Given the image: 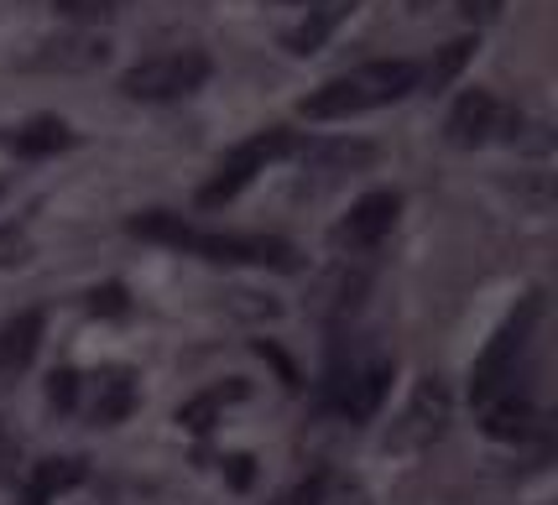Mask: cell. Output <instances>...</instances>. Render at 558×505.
Segmentation results:
<instances>
[{
	"instance_id": "cell-13",
	"label": "cell",
	"mask_w": 558,
	"mask_h": 505,
	"mask_svg": "<svg viewBox=\"0 0 558 505\" xmlns=\"http://www.w3.org/2000/svg\"><path fill=\"white\" fill-rule=\"evenodd\" d=\"M78 480H84V458H48V464L32 469V480L22 490V505H48L52 495L73 490Z\"/></svg>"
},
{
	"instance_id": "cell-3",
	"label": "cell",
	"mask_w": 558,
	"mask_h": 505,
	"mask_svg": "<svg viewBox=\"0 0 558 505\" xmlns=\"http://www.w3.org/2000/svg\"><path fill=\"white\" fill-rule=\"evenodd\" d=\"M533 323H537V297H527V303L496 329V338L486 344V355H481L475 370H470V402L486 407V402H496V396L507 391V381H517V365L527 355Z\"/></svg>"
},
{
	"instance_id": "cell-19",
	"label": "cell",
	"mask_w": 558,
	"mask_h": 505,
	"mask_svg": "<svg viewBox=\"0 0 558 505\" xmlns=\"http://www.w3.org/2000/svg\"><path fill=\"white\" fill-rule=\"evenodd\" d=\"M344 16V5H324V11H318L314 22H303V26H292L288 37H282V42H288L292 52H314L318 42H324V37H329V26L340 22Z\"/></svg>"
},
{
	"instance_id": "cell-10",
	"label": "cell",
	"mask_w": 558,
	"mask_h": 505,
	"mask_svg": "<svg viewBox=\"0 0 558 505\" xmlns=\"http://www.w3.org/2000/svg\"><path fill=\"white\" fill-rule=\"evenodd\" d=\"M0 146H5V151H16V157H52V151H69L73 146V131L58 121V115H37V121L5 131Z\"/></svg>"
},
{
	"instance_id": "cell-15",
	"label": "cell",
	"mask_w": 558,
	"mask_h": 505,
	"mask_svg": "<svg viewBox=\"0 0 558 505\" xmlns=\"http://www.w3.org/2000/svg\"><path fill=\"white\" fill-rule=\"evenodd\" d=\"M189 230H194V224L183 214H168V209H151V214L131 219V235H136V241H157V245H172V250H183Z\"/></svg>"
},
{
	"instance_id": "cell-7",
	"label": "cell",
	"mask_w": 558,
	"mask_h": 505,
	"mask_svg": "<svg viewBox=\"0 0 558 505\" xmlns=\"http://www.w3.org/2000/svg\"><path fill=\"white\" fill-rule=\"evenodd\" d=\"M397 214H402V198H397V193H387V188L365 193L361 204L329 230V245H335V250H371V245H381L391 235Z\"/></svg>"
},
{
	"instance_id": "cell-6",
	"label": "cell",
	"mask_w": 558,
	"mask_h": 505,
	"mask_svg": "<svg viewBox=\"0 0 558 505\" xmlns=\"http://www.w3.org/2000/svg\"><path fill=\"white\" fill-rule=\"evenodd\" d=\"M511 125H522V115H507L501 104H496V95H486V89H464L460 104L449 110V121H444V141L449 146H486V141H511L517 131Z\"/></svg>"
},
{
	"instance_id": "cell-16",
	"label": "cell",
	"mask_w": 558,
	"mask_h": 505,
	"mask_svg": "<svg viewBox=\"0 0 558 505\" xmlns=\"http://www.w3.org/2000/svg\"><path fill=\"white\" fill-rule=\"evenodd\" d=\"M486 433L490 438H527L533 433V402H486Z\"/></svg>"
},
{
	"instance_id": "cell-4",
	"label": "cell",
	"mask_w": 558,
	"mask_h": 505,
	"mask_svg": "<svg viewBox=\"0 0 558 505\" xmlns=\"http://www.w3.org/2000/svg\"><path fill=\"white\" fill-rule=\"evenodd\" d=\"M209 78V58L198 48H183V52H162V58H146L136 69L121 73V95L125 99H142V104H162V99H183L204 89Z\"/></svg>"
},
{
	"instance_id": "cell-11",
	"label": "cell",
	"mask_w": 558,
	"mask_h": 505,
	"mask_svg": "<svg viewBox=\"0 0 558 505\" xmlns=\"http://www.w3.org/2000/svg\"><path fill=\"white\" fill-rule=\"evenodd\" d=\"M105 37H89V32H73V37H52V42H43V52H37V63L43 69H95V63H105Z\"/></svg>"
},
{
	"instance_id": "cell-2",
	"label": "cell",
	"mask_w": 558,
	"mask_h": 505,
	"mask_svg": "<svg viewBox=\"0 0 558 505\" xmlns=\"http://www.w3.org/2000/svg\"><path fill=\"white\" fill-rule=\"evenodd\" d=\"M292 151H298V136H292V131H282V125L245 136L241 146H230V151L219 157L215 177L198 188V209H219V204H230V198H235V193H241L256 172H267L277 157H292Z\"/></svg>"
},
{
	"instance_id": "cell-18",
	"label": "cell",
	"mask_w": 558,
	"mask_h": 505,
	"mask_svg": "<svg viewBox=\"0 0 558 505\" xmlns=\"http://www.w3.org/2000/svg\"><path fill=\"white\" fill-rule=\"evenodd\" d=\"M308 162H324V168H365L376 162V146L365 141H335V146H298Z\"/></svg>"
},
{
	"instance_id": "cell-25",
	"label": "cell",
	"mask_w": 558,
	"mask_h": 505,
	"mask_svg": "<svg viewBox=\"0 0 558 505\" xmlns=\"http://www.w3.org/2000/svg\"><path fill=\"white\" fill-rule=\"evenodd\" d=\"M251 464H256L251 454H235V458H230V484H235V490H245V484L256 480V469H251Z\"/></svg>"
},
{
	"instance_id": "cell-5",
	"label": "cell",
	"mask_w": 558,
	"mask_h": 505,
	"mask_svg": "<svg viewBox=\"0 0 558 505\" xmlns=\"http://www.w3.org/2000/svg\"><path fill=\"white\" fill-rule=\"evenodd\" d=\"M183 250H189V256H204V261H219V266H271V271H298V266H303L298 245L277 241V235H215V230H189Z\"/></svg>"
},
{
	"instance_id": "cell-9",
	"label": "cell",
	"mask_w": 558,
	"mask_h": 505,
	"mask_svg": "<svg viewBox=\"0 0 558 505\" xmlns=\"http://www.w3.org/2000/svg\"><path fill=\"white\" fill-rule=\"evenodd\" d=\"M37 344H43V308H26V313L5 318V329H0V381L22 375L32 365V355H37Z\"/></svg>"
},
{
	"instance_id": "cell-17",
	"label": "cell",
	"mask_w": 558,
	"mask_h": 505,
	"mask_svg": "<svg viewBox=\"0 0 558 505\" xmlns=\"http://www.w3.org/2000/svg\"><path fill=\"white\" fill-rule=\"evenodd\" d=\"M470 52H475V42H470V37H460V42H449V48L438 52L434 63H428V69H417V89H428V95H438V89H444V84H449V78H454V73H460L464 63H470Z\"/></svg>"
},
{
	"instance_id": "cell-24",
	"label": "cell",
	"mask_w": 558,
	"mask_h": 505,
	"mask_svg": "<svg viewBox=\"0 0 558 505\" xmlns=\"http://www.w3.org/2000/svg\"><path fill=\"white\" fill-rule=\"evenodd\" d=\"M89 308H95V313H125V287H99L95 297H89Z\"/></svg>"
},
{
	"instance_id": "cell-14",
	"label": "cell",
	"mask_w": 558,
	"mask_h": 505,
	"mask_svg": "<svg viewBox=\"0 0 558 505\" xmlns=\"http://www.w3.org/2000/svg\"><path fill=\"white\" fill-rule=\"evenodd\" d=\"M131 407H136V385H131L125 370H105V375H95V402H89V417H95L99 428L121 422Z\"/></svg>"
},
{
	"instance_id": "cell-21",
	"label": "cell",
	"mask_w": 558,
	"mask_h": 505,
	"mask_svg": "<svg viewBox=\"0 0 558 505\" xmlns=\"http://www.w3.org/2000/svg\"><path fill=\"white\" fill-rule=\"evenodd\" d=\"M324 490H329V475L318 469V475H308V480H298V484H292L288 495H277L271 505H318V501H324Z\"/></svg>"
},
{
	"instance_id": "cell-8",
	"label": "cell",
	"mask_w": 558,
	"mask_h": 505,
	"mask_svg": "<svg viewBox=\"0 0 558 505\" xmlns=\"http://www.w3.org/2000/svg\"><path fill=\"white\" fill-rule=\"evenodd\" d=\"M444 428H449V391H444L438 381H423L413 391L408 411H402L397 443H402V448H423V443H434Z\"/></svg>"
},
{
	"instance_id": "cell-1",
	"label": "cell",
	"mask_w": 558,
	"mask_h": 505,
	"mask_svg": "<svg viewBox=\"0 0 558 505\" xmlns=\"http://www.w3.org/2000/svg\"><path fill=\"white\" fill-rule=\"evenodd\" d=\"M417 89V63L408 58H387V63H365V69H350L329 84H318L314 95L298 104L303 121H350V115H365V110H381V104H397Z\"/></svg>"
},
{
	"instance_id": "cell-23",
	"label": "cell",
	"mask_w": 558,
	"mask_h": 505,
	"mask_svg": "<svg viewBox=\"0 0 558 505\" xmlns=\"http://www.w3.org/2000/svg\"><path fill=\"white\" fill-rule=\"evenodd\" d=\"M454 5H460L464 22L486 26V22H496V16H501V5H507V0H454Z\"/></svg>"
},
{
	"instance_id": "cell-12",
	"label": "cell",
	"mask_w": 558,
	"mask_h": 505,
	"mask_svg": "<svg viewBox=\"0 0 558 505\" xmlns=\"http://www.w3.org/2000/svg\"><path fill=\"white\" fill-rule=\"evenodd\" d=\"M245 391H251L245 381L209 385V391H198L194 402H183V407H178V422H183L189 433H209V428L219 422V411H225V407H235V402H245Z\"/></svg>"
},
{
	"instance_id": "cell-20",
	"label": "cell",
	"mask_w": 558,
	"mask_h": 505,
	"mask_svg": "<svg viewBox=\"0 0 558 505\" xmlns=\"http://www.w3.org/2000/svg\"><path fill=\"white\" fill-rule=\"evenodd\" d=\"M69 22H78V26H95V22H110L116 16V5L121 0H52Z\"/></svg>"
},
{
	"instance_id": "cell-22",
	"label": "cell",
	"mask_w": 558,
	"mask_h": 505,
	"mask_svg": "<svg viewBox=\"0 0 558 505\" xmlns=\"http://www.w3.org/2000/svg\"><path fill=\"white\" fill-rule=\"evenodd\" d=\"M78 391H84V375H78V370H52V381H48V402H52V407L69 411L73 402H78Z\"/></svg>"
}]
</instances>
